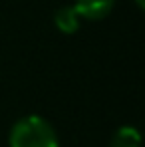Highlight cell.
Masks as SVG:
<instances>
[{
  "mask_svg": "<svg viewBox=\"0 0 145 147\" xmlns=\"http://www.w3.org/2000/svg\"><path fill=\"white\" fill-rule=\"evenodd\" d=\"M54 22H56V26H58L60 32H64V34H74V32L80 28V16H78V12H76L74 6H62V8H58L56 14H54Z\"/></svg>",
  "mask_w": 145,
  "mask_h": 147,
  "instance_id": "obj_3",
  "label": "cell"
},
{
  "mask_svg": "<svg viewBox=\"0 0 145 147\" xmlns=\"http://www.w3.org/2000/svg\"><path fill=\"white\" fill-rule=\"evenodd\" d=\"M135 4H137L139 8H143V6H145V0H135Z\"/></svg>",
  "mask_w": 145,
  "mask_h": 147,
  "instance_id": "obj_5",
  "label": "cell"
},
{
  "mask_svg": "<svg viewBox=\"0 0 145 147\" xmlns=\"http://www.w3.org/2000/svg\"><path fill=\"white\" fill-rule=\"evenodd\" d=\"M113 2L115 0H76L74 8H76L78 16H82V18L99 20L109 14V10L113 8Z\"/></svg>",
  "mask_w": 145,
  "mask_h": 147,
  "instance_id": "obj_2",
  "label": "cell"
},
{
  "mask_svg": "<svg viewBox=\"0 0 145 147\" xmlns=\"http://www.w3.org/2000/svg\"><path fill=\"white\" fill-rule=\"evenodd\" d=\"M10 147H58V135L40 115H26L10 129Z\"/></svg>",
  "mask_w": 145,
  "mask_h": 147,
  "instance_id": "obj_1",
  "label": "cell"
},
{
  "mask_svg": "<svg viewBox=\"0 0 145 147\" xmlns=\"http://www.w3.org/2000/svg\"><path fill=\"white\" fill-rule=\"evenodd\" d=\"M109 147H141V135L133 125H123L113 133Z\"/></svg>",
  "mask_w": 145,
  "mask_h": 147,
  "instance_id": "obj_4",
  "label": "cell"
}]
</instances>
